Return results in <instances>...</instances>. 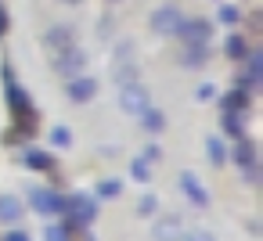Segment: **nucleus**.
Returning a JSON list of instances; mask_svg holds the SVG:
<instances>
[{
    "label": "nucleus",
    "mask_w": 263,
    "mask_h": 241,
    "mask_svg": "<svg viewBox=\"0 0 263 241\" xmlns=\"http://www.w3.org/2000/svg\"><path fill=\"white\" fill-rule=\"evenodd\" d=\"M62 219L72 227V230H83L98 219V198L87 194V191H69L65 194V205H62Z\"/></svg>",
    "instance_id": "obj_1"
},
{
    "label": "nucleus",
    "mask_w": 263,
    "mask_h": 241,
    "mask_svg": "<svg viewBox=\"0 0 263 241\" xmlns=\"http://www.w3.org/2000/svg\"><path fill=\"white\" fill-rule=\"evenodd\" d=\"M227 162H234V166L241 169V176H245L249 184H256V180H259V162H256V140H252L249 133L234 140V148L227 151Z\"/></svg>",
    "instance_id": "obj_2"
},
{
    "label": "nucleus",
    "mask_w": 263,
    "mask_h": 241,
    "mask_svg": "<svg viewBox=\"0 0 263 241\" xmlns=\"http://www.w3.org/2000/svg\"><path fill=\"white\" fill-rule=\"evenodd\" d=\"M4 105L11 112V119H29L36 115V105H33V94L26 87H18L15 79H4Z\"/></svg>",
    "instance_id": "obj_3"
},
{
    "label": "nucleus",
    "mask_w": 263,
    "mask_h": 241,
    "mask_svg": "<svg viewBox=\"0 0 263 241\" xmlns=\"http://www.w3.org/2000/svg\"><path fill=\"white\" fill-rule=\"evenodd\" d=\"M148 105H152V94H148L141 83H126V87H119V112H123V115L137 119Z\"/></svg>",
    "instance_id": "obj_4"
},
{
    "label": "nucleus",
    "mask_w": 263,
    "mask_h": 241,
    "mask_svg": "<svg viewBox=\"0 0 263 241\" xmlns=\"http://www.w3.org/2000/svg\"><path fill=\"white\" fill-rule=\"evenodd\" d=\"M29 205H33V212H40V216H62L65 194H62L58 187H33V191H29Z\"/></svg>",
    "instance_id": "obj_5"
},
{
    "label": "nucleus",
    "mask_w": 263,
    "mask_h": 241,
    "mask_svg": "<svg viewBox=\"0 0 263 241\" xmlns=\"http://www.w3.org/2000/svg\"><path fill=\"white\" fill-rule=\"evenodd\" d=\"M241 72H238V79H234V87H241V90H249V94H256V87H259V79H263V54L259 51H249L245 58H241Z\"/></svg>",
    "instance_id": "obj_6"
},
{
    "label": "nucleus",
    "mask_w": 263,
    "mask_h": 241,
    "mask_svg": "<svg viewBox=\"0 0 263 241\" xmlns=\"http://www.w3.org/2000/svg\"><path fill=\"white\" fill-rule=\"evenodd\" d=\"M65 97H69L72 105H90V101L98 97V79H94V76H87V72H80V76L65 79Z\"/></svg>",
    "instance_id": "obj_7"
},
{
    "label": "nucleus",
    "mask_w": 263,
    "mask_h": 241,
    "mask_svg": "<svg viewBox=\"0 0 263 241\" xmlns=\"http://www.w3.org/2000/svg\"><path fill=\"white\" fill-rule=\"evenodd\" d=\"M83 65H87V54L80 51V44H76V47H69V51H58V54H54V72H58L62 79L80 76V72H83Z\"/></svg>",
    "instance_id": "obj_8"
},
{
    "label": "nucleus",
    "mask_w": 263,
    "mask_h": 241,
    "mask_svg": "<svg viewBox=\"0 0 263 241\" xmlns=\"http://www.w3.org/2000/svg\"><path fill=\"white\" fill-rule=\"evenodd\" d=\"M177 187L184 191V198H187L191 205H198V209H205V205H209V187H205L191 169H184V173L177 176Z\"/></svg>",
    "instance_id": "obj_9"
},
{
    "label": "nucleus",
    "mask_w": 263,
    "mask_h": 241,
    "mask_svg": "<svg viewBox=\"0 0 263 241\" xmlns=\"http://www.w3.org/2000/svg\"><path fill=\"white\" fill-rule=\"evenodd\" d=\"M209 33H213V26H209L205 18H184L173 36H177L180 44H209Z\"/></svg>",
    "instance_id": "obj_10"
},
{
    "label": "nucleus",
    "mask_w": 263,
    "mask_h": 241,
    "mask_svg": "<svg viewBox=\"0 0 263 241\" xmlns=\"http://www.w3.org/2000/svg\"><path fill=\"white\" fill-rule=\"evenodd\" d=\"M180 22H184V15H180V8H173V4H166V8H159V11L152 15V33H159V36H173Z\"/></svg>",
    "instance_id": "obj_11"
},
{
    "label": "nucleus",
    "mask_w": 263,
    "mask_h": 241,
    "mask_svg": "<svg viewBox=\"0 0 263 241\" xmlns=\"http://www.w3.org/2000/svg\"><path fill=\"white\" fill-rule=\"evenodd\" d=\"M44 47H47L51 54L76 47V33H72V26H51V29L44 33Z\"/></svg>",
    "instance_id": "obj_12"
},
{
    "label": "nucleus",
    "mask_w": 263,
    "mask_h": 241,
    "mask_svg": "<svg viewBox=\"0 0 263 241\" xmlns=\"http://www.w3.org/2000/svg\"><path fill=\"white\" fill-rule=\"evenodd\" d=\"M22 212H26V202L18 198V194H11V191H0V223H18L22 219Z\"/></svg>",
    "instance_id": "obj_13"
},
{
    "label": "nucleus",
    "mask_w": 263,
    "mask_h": 241,
    "mask_svg": "<svg viewBox=\"0 0 263 241\" xmlns=\"http://www.w3.org/2000/svg\"><path fill=\"white\" fill-rule=\"evenodd\" d=\"M152 237H155V241H180V237H184V223H180V216H162V219H155Z\"/></svg>",
    "instance_id": "obj_14"
},
{
    "label": "nucleus",
    "mask_w": 263,
    "mask_h": 241,
    "mask_svg": "<svg viewBox=\"0 0 263 241\" xmlns=\"http://www.w3.org/2000/svg\"><path fill=\"white\" fill-rule=\"evenodd\" d=\"M22 166L33 169V173H51L54 169V155L44 151V148H26L22 151Z\"/></svg>",
    "instance_id": "obj_15"
},
{
    "label": "nucleus",
    "mask_w": 263,
    "mask_h": 241,
    "mask_svg": "<svg viewBox=\"0 0 263 241\" xmlns=\"http://www.w3.org/2000/svg\"><path fill=\"white\" fill-rule=\"evenodd\" d=\"M209 62V44H184L180 47V65L184 69H202Z\"/></svg>",
    "instance_id": "obj_16"
},
{
    "label": "nucleus",
    "mask_w": 263,
    "mask_h": 241,
    "mask_svg": "<svg viewBox=\"0 0 263 241\" xmlns=\"http://www.w3.org/2000/svg\"><path fill=\"white\" fill-rule=\"evenodd\" d=\"M249 101H252V94H249V90L231 87V90L220 97V108H223V112H249Z\"/></svg>",
    "instance_id": "obj_17"
},
{
    "label": "nucleus",
    "mask_w": 263,
    "mask_h": 241,
    "mask_svg": "<svg viewBox=\"0 0 263 241\" xmlns=\"http://www.w3.org/2000/svg\"><path fill=\"white\" fill-rule=\"evenodd\" d=\"M220 126H223V133H227L231 140H238V137L249 133V126H245V112H223V115H220Z\"/></svg>",
    "instance_id": "obj_18"
},
{
    "label": "nucleus",
    "mask_w": 263,
    "mask_h": 241,
    "mask_svg": "<svg viewBox=\"0 0 263 241\" xmlns=\"http://www.w3.org/2000/svg\"><path fill=\"white\" fill-rule=\"evenodd\" d=\"M137 119H141V126L148 130V137H155V133H162V130H166V115H162L155 105H148V108H144Z\"/></svg>",
    "instance_id": "obj_19"
},
{
    "label": "nucleus",
    "mask_w": 263,
    "mask_h": 241,
    "mask_svg": "<svg viewBox=\"0 0 263 241\" xmlns=\"http://www.w3.org/2000/svg\"><path fill=\"white\" fill-rule=\"evenodd\" d=\"M223 54H227L231 62H241V58L249 54V40H245L241 33H231V36L223 40Z\"/></svg>",
    "instance_id": "obj_20"
},
{
    "label": "nucleus",
    "mask_w": 263,
    "mask_h": 241,
    "mask_svg": "<svg viewBox=\"0 0 263 241\" xmlns=\"http://www.w3.org/2000/svg\"><path fill=\"white\" fill-rule=\"evenodd\" d=\"M205 155L213 166H227V144L220 137H205Z\"/></svg>",
    "instance_id": "obj_21"
},
{
    "label": "nucleus",
    "mask_w": 263,
    "mask_h": 241,
    "mask_svg": "<svg viewBox=\"0 0 263 241\" xmlns=\"http://www.w3.org/2000/svg\"><path fill=\"white\" fill-rule=\"evenodd\" d=\"M94 194H98L101 202H108V198H119V194H123V180L108 176V180H101V184L94 187Z\"/></svg>",
    "instance_id": "obj_22"
},
{
    "label": "nucleus",
    "mask_w": 263,
    "mask_h": 241,
    "mask_svg": "<svg viewBox=\"0 0 263 241\" xmlns=\"http://www.w3.org/2000/svg\"><path fill=\"white\" fill-rule=\"evenodd\" d=\"M130 180H137V184H148L152 180V162H144L141 155L130 162Z\"/></svg>",
    "instance_id": "obj_23"
},
{
    "label": "nucleus",
    "mask_w": 263,
    "mask_h": 241,
    "mask_svg": "<svg viewBox=\"0 0 263 241\" xmlns=\"http://www.w3.org/2000/svg\"><path fill=\"white\" fill-rule=\"evenodd\" d=\"M44 241H72V227H69V223H62V227L51 223V227L44 230Z\"/></svg>",
    "instance_id": "obj_24"
},
{
    "label": "nucleus",
    "mask_w": 263,
    "mask_h": 241,
    "mask_svg": "<svg viewBox=\"0 0 263 241\" xmlns=\"http://www.w3.org/2000/svg\"><path fill=\"white\" fill-rule=\"evenodd\" d=\"M51 144L54 148H72V130L69 126H54L51 130Z\"/></svg>",
    "instance_id": "obj_25"
},
{
    "label": "nucleus",
    "mask_w": 263,
    "mask_h": 241,
    "mask_svg": "<svg viewBox=\"0 0 263 241\" xmlns=\"http://www.w3.org/2000/svg\"><path fill=\"white\" fill-rule=\"evenodd\" d=\"M216 18H220L223 26H238V22H241V11H238L234 4H220V15H216Z\"/></svg>",
    "instance_id": "obj_26"
},
{
    "label": "nucleus",
    "mask_w": 263,
    "mask_h": 241,
    "mask_svg": "<svg viewBox=\"0 0 263 241\" xmlns=\"http://www.w3.org/2000/svg\"><path fill=\"white\" fill-rule=\"evenodd\" d=\"M155 209H159V198H155V194H141V202H137V212H141V216H152Z\"/></svg>",
    "instance_id": "obj_27"
},
{
    "label": "nucleus",
    "mask_w": 263,
    "mask_h": 241,
    "mask_svg": "<svg viewBox=\"0 0 263 241\" xmlns=\"http://www.w3.org/2000/svg\"><path fill=\"white\" fill-rule=\"evenodd\" d=\"M195 97H198V101H213V97H216V87H213V83H198Z\"/></svg>",
    "instance_id": "obj_28"
},
{
    "label": "nucleus",
    "mask_w": 263,
    "mask_h": 241,
    "mask_svg": "<svg viewBox=\"0 0 263 241\" xmlns=\"http://www.w3.org/2000/svg\"><path fill=\"white\" fill-rule=\"evenodd\" d=\"M141 158H144V162H159V158H162V148H159V144H144Z\"/></svg>",
    "instance_id": "obj_29"
},
{
    "label": "nucleus",
    "mask_w": 263,
    "mask_h": 241,
    "mask_svg": "<svg viewBox=\"0 0 263 241\" xmlns=\"http://www.w3.org/2000/svg\"><path fill=\"white\" fill-rule=\"evenodd\" d=\"M0 241H33V237H29L26 230H8V234L0 237Z\"/></svg>",
    "instance_id": "obj_30"
},
{
    "label": "nucleus",
    "mask_w": 263,
    "mask_h": 241,
    "mask_svg": "<svg viewBox=\"0 0 263 241\" xmlns=\"http://www.w3.org/2000/svg\"><path fill=\"white\" fill-rule=\"evenodd\" d=\"M8 26H11V22H8V11H4V8H0V36H4V33H8Z\"/></svg>",
    "instance_id": "obj_31"
},
{
    "label": "nucleus",
    "mask_w": 263,
    "mask_h": 241,
    "mask_svg": "<svg viewBox=\"0 0 263 241\" xmlns=\"http://www.w3.org/2000/svg\"><path fill=\"white\" fill-rule=\"evenodd\" d=\"M187 241H213V237H205V234H191Z\"/></svg>",
    "instance_id": "obj_32"
},
{
    "label": "nucleus",
    "mask_w": 263,
    "mask_h": 241,
    "mask_svg": "<svg viewBox=\"0 0 263 241\" xmlns=\"http://www.w3.org/2000/svg\"><path fill=\"white\" fill-rule=\"evenodd\" d=\"M62 4H83V0H62Z\"/></svg>",
    "instance_id": "obj_33"
}]
</instances>
